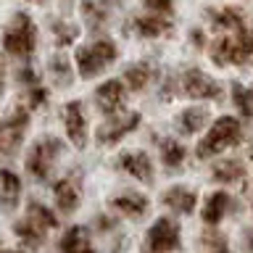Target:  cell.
<instances>
[{"label":"cell","mask_w":253,"mask_h":253,"mask_svg":"<svg viewBox=\"0 0 253 253\" xmlns=\"http://www.w3.org/2000/svg\"><path fill=\"white\" fill-rule=\"evenodd\" d=\"M245 248L253 251V229H248V232H245Z\"/></svg>","instance_id":"cell-35"},{"label":"cell","mask_w":253,"mask_h":253,"mask_svg":"<svg viewBox=\"0 0 253 253\" xmlns=\"http://www.w3.org/2000/svg\"><path fill=\"white\" fill-rule=\"evenodd\" d=\"M213 179L216 182H224V185H229V182H237V179H243V174H245V169H243V164L240 161H221V164H216L213 166Z\"/></svg>","instance_id":"cell-26"},{"label":"cell","mask_w":253,"mask_h":253,"mask_svg":"<svg viewBox=\"0 0 253 253\" xmlns=\"http://www.w3.org/2000/svg\"><path fill=\"white\" fill-rule=\"evenodd\" d=\"M77 37H79V27L66 24V21H53V40H55V45H58V47L71 45Z\"/></svg>","instance_id":"cell-30"},{"label":"cell","mask_w":253,"mask_h":253,"mask_svg":"<svg viewBox=\"0 0 253 253\" xmlns=\"http://www.w3.org/2000/svg\"><path fill=\"white\" fill-rule=\"evenodd\" d=\"M82 16L90 21V27H100L108 19V8L103 0H84L82 3Z\"/></svg>","instance_id":"cell-27"},{"label":"cell","mask_w":253,"mask_h":253,"mask_svg":"<svg viewBox=\"0 0 253 253\" xmlns=\"http://www.w3.org/2000/svg\"><path fill=\"white\" fill-rule=\"evenodd\" d=\"M45 100H47V90H45V87L32 84V87H29V106H32V108H42Z\"/></svg>","instance_id":"cell-31"},{"label":"cell","mask_w":253,"mask_h":253,"mask_svg":"<svg viewBox=\"0 0 253 253\" xmlns=\"http://www.w3.org/2000/svg\"><path fill=\"white\" fill-rule=\"evenodd\" d=\"M140 124V114H134V111H129V114H114V119H108L103 126H98V134H95V140H98V145H116L122 137H126L129 132L137 129Z\"/></svg>","instance_id":"cell-7"},{"label":"cell","mask_w":253,"mask_h":253,"mask_svg":"<svg viewBox=\"0 0 253 253\" xmlns=\"http://www.w3.org/2000/svg\"><path fill=\"white\" fill-rule=\"evenodd\" d=\"M129 29L134 32V35H140V37H164V35L171 32V21L164 19L161 13H156V16H134Z\"/></svg>","instance_id":"cell-16"},{"label":"cell","mask_w":253,"mask_h":253,"mask_svg":"<svg viewBox=\"0 0 253 253\" xmlns=\"http://www.w3.org/2000/svg\"><path fill=\"white\" fill-rule=\"evenodd\" d=\"M5 90V74H3V66H0V95Z\"/></svg>","instance_id":"cell-37"},{"label":"cell","mask_w":253,"mask_h":253,"mask_svg":"<svg viewBox=\"0 0 253 253\" xmlns=\"http://www.w3.org/2000/svg\"><path fill=\"white\" fill-rule=\"evenodd\" d=\"M124 100H126V87L119 82V79H108V82H103L98 90H95V103H98V108L108 116L119 114L124 106Z\"/></svg>","instance_id":"cell-10"},{"label":"cell","mask_w":253,"mask_h":253,"mask_svg":"<svg viewBox=\"0 0 253 253\" xmlns=\"http://www.w3.org/2000/svg\"><path fill=\"white\" fill-rule=\"evenodd\" d=\"M232 209V198L227 193H213L203 206V221L206 224H219L227 216V211Z\"/></svg>","instance_id":"cell-22"},{"label":"cell","mask_w":253,"mask_h":253,"mask_svg":"<svg viewBox=\"0 0 253 253\" xmlns=\"http://www.w3.org/2000/svg\"><path fill=\"white\" fill-rule=\"evenodd\" d=\"M206 124H209V111L198 108V106H190L177 116V129L182 134H195V132H201Z\"/></svg>","instance_id":"cell-21"},{"label":"cell","mask_w":253,"mask_h":253,"mask_svg":"<svg viewBox=\"0 0 253 253\" xmlns=\"http://www.w3.org/2000/svg\"><path fill=\"white\" fill-rule=\"evenodd\" d=\"M116 58H119V47L111 40H95V42L84 45V47H77V55H74L79 77H84V79L98 77Z\"/></svg>","instance_id":"cell-3"},{"label":"cell","mask_w":253,"mask_h":253,"mask_svg":"<svg viewBox=\"0 0 253 253\" xmlns=\"http://www.w3.org/2000/svg\"><path fill=\"white\" fill-rule=\"evenodd\" d=\"M153 79H156V66H153V63H148V61L132 63V66L124 71V82H126V87H129L132 92L145 90Z\"/></svg>","instance_id":"cell-19"},{"label":"cell","mask_w":253,"mask_h":253,"mask_svg":"<svg viewBox=\"0 0 253 253\" xmlns=\"http://www.w3.org/2000/svg\"><path fill=\"white\" fill-rule=\"evenodd\" d=\"M161 203L166 209H171L174 213H193L195 203H198V195H195V190H190V187L174 185L161 195Z\"/></svg>","instance_id":"cell-14"},{"label":"cell","mask_w":253,"mask_h":253,"mask_svg":"<svg viewBox=\"0 0 253 253\" xmlns=\"http://www.w3.org/2000/svg\"><path fill=\"white\" fill-rule=\"evenodd\" d=\"M243 137V126L237 119L232 116H221L216 119V122L211 124V129L209 134L198 142V150H195V156L198 158H211V156H216L221 153L224 148H232L235 142H240Z\"/></svg>","instance_id":"cell-2"},{"label":"cell","mask_w":253,"mask_h":253,"mask_svg":"<svg viewBox=\"0 0 253 253\" xmlns=\"http://www.w3.org/2000/svg\"><path fill=\"white\" fill-rule=\"evenodd\" d=\"M27 216L32 221H37L40 227H45V229H55V227H58V216H55V213L47 209V206H42L40 201H29Z\"/></svg>","instance_id":"cell-25"},{"label":"cell","mask_w":253,"mask_h":253,"mask_svg":"<svg viewBox=\"0 0 253 253\" xmlns=\"http://www.w3.org/2000/svg\"><path fill=\"white\" fill-rule=\"evenodd\" d=\"M232 98L237 103V108H240V114L253 122V87L248 90V87H243L240 82H235L232 84Z\"/></svg>","instance_id":"cell-28"},{"label":"cell","mask_w":253,"mask_h":253,"mask_svg":"<svg viewBox=\"0 0 253 253\" xmlns=\"http://www.w3.org/2000/svg\"><path fill=\"white\" fill-rule=\"evenodd\" d=\"M21 201V179L11 169H0V206L13 211Z\"/></svg>","instance_id":"cell-18"},{"label":"cell","mask_w":253,"mask_h":253,"mask_svg":"<svg viewBox=\"0 0 253 253\" xmlns=\"http://www.w3.org/2000/svg\"><path fill=\"white\" fill-rule=\"evenodd\" d=\"M185 156H187V150L182 148L177 140H164L161 142V161H164V166L169 171L179 169L182 161H185Z\"/></svg>","instance_id":"cell-24"},{"label":"cell","mask_w":253,"mask_h":253,"mask_svg":"<svg viewBox=\"0 0 253 253\" xmlns=\"http://www.w3.org/2000/svg\"><path fill=\"white\" fill-rule=\"evenodd\" d=\"M27 126H29V111L16 106L11 114L0 122V153L13 156L21 145L24 134H27Z\"/></svg>","instance_id":"cell-5"},{"label":"cell","mask_w":253,"mask_h":253,"mask_svg":"<svg viewBox=\"0 0 253 253\" xmlns=\"http://www.w3.org/2000/svg\"><path fill=\"white\" fill-rule=\"evenodd\" d=\"M50 77H53L58 84H63V87L71 84L74 74H71V63L63 58V55H53V58H50Z\"/></svg>","instance_id":"cell-29"},{"label":"cell","mask_w":253,"mask_h":253,"mask_svg":"<svg viewBox=\"0 0 253 253\" xmlns=\"http://www.w3.org/2000/svg\"><path fill=\"white\" fill-rule=\"evenodd\" d=\"M206 16L211 19V27L213 29H221V32H235L248 24V19H245V13L240 11V8H216V11H206Z\"/></svg>","instance_id":"cell-17"},{"label":"cell","mask_w":253,"mask_h":253,"mask_svg":"<svg viewBox=\"0 0 253 253\" xmlns=\"http://www.w3.org/2000/svg\"><path fill=\"white\" fill-rule=\"evenodd\" d=\"M145 5L156 13H169L174 8V0H145Z\"/></svg>","instance_id":"cell-33"},{"label":"cell","mask_w":253,"mask_h":253,"mask_svg":"<svg viewBox=\"0 0 253 253\" xmlns=\"http://www.w3.org/2000/svg\"><path fill=\"white\" fill-rule=\"evenodd\" d=\"M61 150H63V142L58 137H50V134H47V137H40L27 156V171L32 174V179L45 182L50 177V169H53L55 158L61 156Z\"/></svg>","instance_id":"cell-4"},{"label":"cell","mask_w":253,"mask_h":253,"mask_svg":"<svg viewBox=\"0 0 253 253\" xmlns=\"http://www.w3.org/2000/svg\"><path fill=\"white\" fill-rule=\"evenodd\" d=\"M16 79H19L21 84H27V87L37 84V74H35L32 69H27V66H24V69H19V74H16Z\"/></svg>","instance_id":"cell-34"},{"label":"cell","mask_w":253,"mask_h":253,"mask_svg":"<svg viewBox=\"0 0 253 253\" xmlns=\"http://www.w3.org/2000/svg\"><path fill=\"white\" fill-rule=\"evenodd\" d=\"M37 47V29L29 13H16L3 32V50L13 58H29Z\"/></svg>","instance_id":"cell-1"},{"label":"cell","mask_w":253,"mask_h":253,"mask_svg":"<svg viewBox=\"0 0 253 253\" xmlns=\"http://www.w3.org/2000/svg\"><path fill=\"white\" fill-rule=\"evenodd\" d=\"M45 227H40L37 221H32L29 216L24 221H16L13 224V235L19 237V243L24 245V248H40V245L45 243Z\"/></svg>","instance_id":"cell-20"},{"label":"cell","mask_w":253,"mask_h":253,"mask_svg":"<svg viewBox=\"0 0 253 253\" xmlns=\"http://www.w3.org/2000/svg\"><path fill=\"white\" fill-rule=\"evenodd\" d=\"M111 209L119 211L126 219H142L150 209V201L142 193H132V190H124L111 198Z\"/></svg>","instance_id":"cell-11"},{"label":"cell","mask_w":253,"mask_h":253,"mask_svg":"<svg viewBox=\"0 0 253 253\" xmlns=\"http://www.w3.org/2000/svg\"><path fill=\"white\" fill-rule=\"evenodd\" d=\"M211 58L219 63V66H243V53H240V42H237V35L229 32V35L219 37L211 42Z\"/></svg>","instance_id":"cell-13"},{"label":"cell","mask_w":253,"mask_h":253,"mask_svg":"<svg viewBox=\"0 0 253 253\" xmlns=\"http://www.w3.org/2000/svg\"><path fill=\"white\" fill-rule=\"evenodd\" d=\"M63 124H66V134L74 142V148L87 145V114L79 100H71L63 106Z\"/></svg>","instance_id":"cell-9"},{"label":"cell","mask_w":253,"mask_h":253,"mask_svg":"<svg viewBox=\"0 0 253 253\" xmlns=\"http://www.w3.org/2000/svg\"><path fill=\"white\" fill-rule=\"evenodd\" d=\"M193 40H195L198 47H203V35H201V32H193Z\"/></svg>","instance_id":"cell-36"},{"label":"cell","mask_w":253,"mask_h":253,"mask_svg":"<svg viewBox=\"0 0 253 253\" xmlns=\"http://www.w3.org/2000/svg\"><path fill=\"white\" fill-rule=\"evenodd\" d=\"M201 245L203 248H216V251H224L227 248V240L224 237H219V235H203V240H201Z\"/></svg>","instance_id":"cell-32"},{"label":"cell","mask_w":253,"mask_h":253,"mask_svg":"<svg viewBox=\"0 0 253 253\" xmlns=\"http://www.w3.org/2000/svg\"><path fill=\"white\" fill-rule=\"evenodd\" d=\"M53 198L58 211L63 213H74L79 209V201H82V193H79V182L77 177H63L53 185Z\"/></svg>","instance_id":"cell-12"},{"label":"cell","mask_w":253,"mask_h":253,"mask_svg":"<svg viewBox=\"0 0 253 253\" xmlns=\"http://www.w3.org/2000/svg\"><path fill=\"white\" fill-rule=\"evenodd\" d=\"M119 166H122L124 171H129L134 179L140 182H153V164H150L148 153H142V150H134V153H124L119 158Z\"/></svg>","instance_id":"cell-15"},{"label":"cell","mask_w":253,"mask_h":253,"mask_svg":"<svg viewBox=\"0 0 253 253\" xmlns=\"http://www.w3.org/2000/svg\"><path fill=\"white\" fill-rule=\"evenodd\" d=\"M179 90L190 95V98H195V100H219L221 98V84L219 82H213V79L209 74H203V71H198V69H187V71H182V77H179Z\"/></svg>","instance_id":"cell-6"},{"label":"cell","mask_w":253,"mask_h":253,"mask_svg":"<svg viewBox=\"0 0 253 253\" xmlns=\"http://www.w3.org/2000/svg\"><path fill=\"white\" fill-rule=\"evenodd\" d=\"M29 3H42V0H29Z\"/></svg>","instance_id":"cell-38"},{"label":"cell","mask_w":253,"mask_h":253,"mask_svg":"<svg viewBox=\"0 0 253 253\" xmlns=\"http://www.w3.org/2000/svg\"><path fill=\"white\" fill-rule=\"evenodd\" d=\"M145 245H148L150 251H177L179 245H182L177 221L169 219V216H161L153 227L148 229Z\"/></svg>","instance_id":"cell-8"},{"label":"cell","mask_w":253,"mask_h":253,"mask_svg":"<svg viewBox=\"0 0 253 253\" xmlns=\"http://www.w3.org/2000/svg\"><path fill=\"white\" fill-rule=\"evenodd\" d=\"M58 248L61 251H84V248H92V243H90V235H87L84 227H71L61 235Z\"/></svg>","instance_id":"cell-23"}]
</instances>
